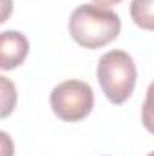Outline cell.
Instances as JSON below:
<instances>
[{
	"label": "cell",
	"mask_w": 154,
	"mask_h": 156,
	"mask_svg": "<svg viewBox=\"0 0 154 156\" xmlns=\"http://www.w3.org/2000/svg\"><path fill=\"white\" fill-rule=\"evenodd\" d=\"M29 53V42L20 31H4L0 37V67L4 71L18 67Z\"/></svg>",
	"instance_id": "cell-4"
},
{
	"label": "cell",
	"mask_w": 154,
	"mask_h": 156,
	"mask_svg": "<svg viewBox=\"0 0 154 156\" xmlns=\"http://www.w3.org/2000/svg\"><path fill=\"white\" fill-rule=\"evenodd\" d=\"M147 156H154V151H152V153H151V154H147Z\"/></svg>",
	"instance_id": "cell-9"
},
{
	"label": "cell",
	"mask_w": 154,
	"mask_h": 156,
	"mask_svg": "<svg viewBox=\"0 0 154 156\" xmlns=\"http://www.w3.org/2000/svg\"><path fill=\"white\" fill-rule=\"evenodd\" d=\"M121 20L113 9L98 4L78 5L69 18V33L76 44L87 49H98L118 38Z\"/></svg>",
	"instance_id": "cell-1"
},
{
	"label": "cell",
	"mask_w": 154,
	"mask_h": 156,
	"mask_svg": "<svg viewBox=\"0 0 154 156\" xmlns=\"http://www.w3.org/2000/svg\"><path fill=\"white\" fill-rule=\"evenodd\" d=\"M131 18L138 27L154 31V0H132Z\"/></svg>",
	"instance_id": "cell-5"
},
{
	"label": "cell",
	"mask_w": 154,
	"mask_h": 156,
	"mask_svg": "<svg viewBox=\"0 0 154 156\" xmlns=\"http://www.w3.org/2000/svg\"><path fill=\"white\" fill-rule=\"evenodd\" d=\"M94 4L102 5V7H107V5H114V4H120L121 0H93Z\"/></svg>",
	"instance_id": "cell-8"
},
{
	"label": "cell",
	"mask_w": 154,
	"mask_h": 156,
	"mask_svg": "<svg viewBox=\"0 0 154 156\" xmlns=\"http://www.w3.org/2000/svg\"><path fill=\"white\" fill-rule=\"evenodd\" d=\"M51 109L64 122H80L93 111L94 93L82 80H67L58 83L49 96Z\"/></svg>",
	"instance_id": "cell-3"
},
{
	"label": "cell",
	"mask_w": 154,
	"mask_h": 156,
	"mask_svg": "<svg viewBox=\"0 0 154 156\" xmlns=\"http://www.w3.org/2000/svg\"><path fill=\"white\" fill-rule=\"evenodd\" d=\"M142 123L151 134H154V82L149 85L147 96L142 105Z\"/></svg>",
	"instance_id": "cell-6"
},
{
	"label": "cell",
	"mask_w": 154,
	"mask_h": 156,
	"mask_svg": "<svg viewBox=\"0 0 154 156\" xmlns=\"http://www.w3.org/2000/svg\"><path fill=\"white\" fill-rule=\"evenodd\" d=\"M0 82H2V93H4L2 94V118H5L16 104V89L5 76H0Z\"/></svg>",
	"instance_id": "cell-7"
},
{
	"label": "cell",
	"mask_w": 154,
	"mask_h": 156,
	"mask_svg": "<svg viewBox=\"0 0 154 156\" xmlns=\"http://www.w3.org/2000/svg\"><path fill=\"white\" fill-rule=\"evenodd\" d=\"M100 87L109 102L116 105L129 100L136 85V66L129 53L125 51H109L105 53L96 69Z\"/></svg>",
	"instance_id": "cell-2"
}]
</instances>
